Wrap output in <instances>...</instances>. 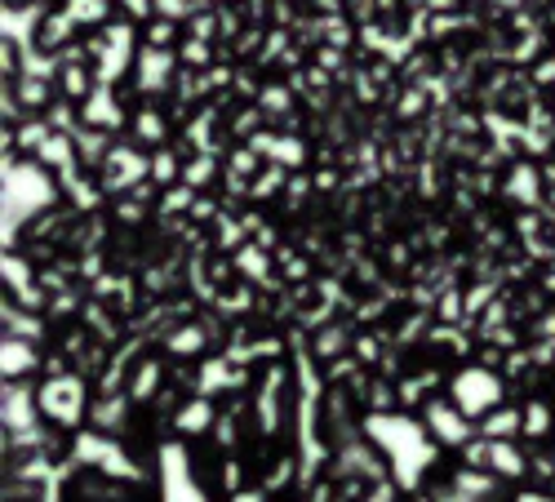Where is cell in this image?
Instances as JSON below:
<instances>
[{"instance_id": "4fadbf2b", "label": "cell", "mask_w": 555, "mask_h": 502, "mask_svg": "<svg viewBox=\"0 0 555 502\" xmlns=\"http://www.w3.org/2000/svg\"><path fill=\"white\" fill-rule=\"evenodd\" d=\"M489 440V436H485ZM493 476H506V480H516L525 476V459H520V449L512 440H489V463H485Z\"/></svg>"}, {"instance_id": "7a4b0ae2", "label": "cell", "mask_w": 555, "mask_h": 502, "mask_svg": "<svg viewBox=\"0 0 555 502\" xmlns=\"http://www.w3.org/2000/svg\"><path fill=\"white\" fill-rule=\"evenodd\" d=\"M59 201V182L54 169L36 160V156H5V245L14 249L18 241V227L40 218Z\"/></svg>"}, {"instance_id": "5b68a950", "label": "cell", "mask_w": 555, "mask_h": 502, "mask_svg": "<svg viewBox=\"0 0 555 502\" xmlns=\"http://www.w3.org/2000/svg\"><path fill=\"white\" fill-rule=\"evenodd\" d=\"M40 414L59 423V427H80L85 409H89V391L76 374H54L50 383H40Z\"/></svg>"}, {"instance_id": "d6986e66", "label": "cell", "mask_w": 555, "mask_h": 502, "mask_svg": "<svg viewBox=\"0 0 555 502\" xmlns=\"http://www.w3.org/2000/svg\"><path fill=\"white\" fill-rule=\"evenodd\" d=\"M156 383H160V364H156V360H147L143 370L133 374V387H129V396H133V400H147V396H156Z\"/></svg>"}, {"instance_id": "7402d4cb", "label": "cell", "mask_w": 555, "mask_h": 502, "mask_svg": "<svg viewBox=\"0 0 555 502\" xmlns=\"http://www.w3.org/2000/svg\"><path fill=\"white\" fill-rule=\"evenodd\" d=\"M546 427H551V409H546L542 400H533V404L525 409V432H529V436H542Z\"/></svg>"}, {"instance_id": "e0dca14e", "label": "cell", "mask_w": 555, "mask_h": 502, "mask_svg": "<svg viewBox=\"0 0 555 502\" xmlns=\"http://www.w3.org/2000/svg\"><path fill=\"white\" fill-rule=\"evenodd\" d=\"M133 133H138V143L160 147V143H165V120H160L152 107H143V112H138V120H133Z\"/></svg>"}, {"instance_id": "7c38bea8", "label": "cell", "mask_w": 555, "mask_h": 502, "mask_svg": "<svg viewBox=\"0 0 555 502\" xmlns=\"http://www.w3.org/2000/svg\"><path fill=\"white\" fill-rule=\"evenodd\" d=\"M80 120L94 125V129H107V133H116V129L125 125V112H120V103H116V94H112V85H99L94 94L80 103Z\"/></svg>"}, {"instance_id": "8fae6325", "label": "cell", "mask_w": 555, "mask_h": 502, "mask_svg": "<svg viewBox=\"0 0 555 502\" xmlns=\"http://www.w3.org/2000/svg\"><path fill=\"white\" fill-rule=\"evenodd\" d=\"M178 67V59H173V50H156V44H143V50H138V89H143V94H156V89H165Z\"/></svg>"}, {"instance_id": "2e32d148", "label": "cell", "mask_w": 555, "mask_h": 502, "mask_svg": "<svg viewBox=\"0 0 555 502\" xmlns=\"http://www.w3.org/2000/svg\"><path fill=\"white\" fill-rule=\"evenodd\" d=\"M178 31H182V23H173V18H147L143 44H156V50H173V44H178Z\"/></svg>"}, {"instance_id": "3957f363", "label": "cell", "mask_w": 555, "mask_h": 502, "mask_svg": "<svg viewBox=\"0 0 555 502\" xmlns=\"http://www.w3.org/2000/svg\"><path fill=\"white\" fill-rule=\"evenodd\" d=\"M502 391H506V383H502L493 370H485V364L457 370L453 383H449V400H453L467 419H485V414H493V409L502 404Z\"/></svg>"}, {"instance_id": "9c48e42d", "label": "cell", "mask_w": 555, "mask_h": 502, "mask_svg": "<svg viewBox=\"0 0 555 502\" xmlns=\"http://www.w3.org/2000/svg\"><path fill=\"white\" fill-rule=\"evenodd\" d=\"M0 409H5L10 436H31V432H36L40 396H31V387H23V378H18V383H5V400H0Z\"/></svg>"}, {"instance_id": "8992f818", "label": "cell", "mask_w": 555, "mask_h": 502, "mask_svg": "<svg viewBox=\"0 0 555 502\" xmlns=\"http://www.w3.org/2000/svg\"><path fill=\"white\" fill-rule=\"evenodd\" d=\"M160 493H165V502H209L192 476L188 445H173V440L160 445Z\"/></svg>"}, {"instance_id": "cb8c5ba5", "label": "cell", "mask_w": 555, "mask_h": 502, "mask_svg": "<svg viewBox=\"0 0 555 502\" xmlns=\"http://www.w3.org/2000/svg\"><path fill=\"white\" fill-rule=\"evenodd\" d=\"M169 347H173V351H196V347H201V330H188L182 338H173Z\"/></svg>"}, {"instance_id": "9a60e30c", "label": "cell", "mask_w": 555, "mask_h": 502, "mask_svg": "<svg viewBox=\"0 0 555 502\" xmlns=\"http://www.w3.org/2000/svg\"><path fill=\"white\" fill-rule=\"evenodd\" d=\"M173 427H178L182 436H201V432H209V427H214V404H209V396L192 400V404L173 419Z\"/></svg>"}, {"instance_id": "30bf717a", "label": "cell", "mask_w": 555, "mask_h": 502, "mask_svg": "<svg viewBox=\"0 0 555 502\" xmlns=\"http://www.w3.org/2000/svg\"><path fill=\"white\" fill-rule=\"evenodd\" d=\"M36 343L31 338H18V334H5V343H0V374H5V383H18L27 374H36Z\"/></svg>"}, {"instance_id": "5bb4252c", "label": "cell", "mask_w": 555, "mask_h": 502, "mask_svg": "<svg viewBox=\"0 0 555 502\" xmlns=\"http://www.w3.org/2000/svg\"><path fill=\"white\" fill-rule=\"evenodd\" d=\"M516 432H525V409H493L480 423V436L489 440H512Z\"/></svg>"}, {"instance_id": "ffe728a7", "label": "cell", "mask_w": 555, "mask_h": 502, "mask_svg": "<svg viewBox=\"0 0 555 502\" xmlns=\"http://www.w3.org/2000/svg\"><path fill=\"white\" fill-rule=\"evenodd\" d=\"M182 173V165H178V156L173 152H165V147H156V156H152V182H160V188H169V182Z\"/></svg>"}, {"instance_id": "4316f807", "label": "cell", "mask_w": 555, "mask_h": 502, "mask_svg": "<svg viewBox=\"0 0 555 502\" xmlns=\"http://www.w3.org/2000/svg\"><path fill=\"white\" fill-rule=\"evenodd\" d=\"M520 502H551V498H542V493H525Z\"/></svg>"}, {"instance_id": "603a6c76", "label": "cell", "mask_w": 555, "mask_h": 502, "mask_svg": "<svg viewBox=\"0 0 555 502\" xmlns=\"http://www.w3.org/2000/svg\"><path fill=\"white\" fill-rule=\"evenodd\" d=\"M182 178H188V188H205V182L214 178V160H196V165H188V169H182Z\"/></svg>"}, {"instance_id": "d4e9b609", "label": "cell", "mask_w": 555, "mask_h": 502, "mask_svg": "<svg viewBox=\"0 0 555 502\" xmlns=\"http://www.w3.org/2000/svg\"><path fill=\"white\" fill-rule=\"evenodd\" d=\"M396 489H400V485H378L364 502H396Z\"/></svg>"}, {"instance_id": "277c9868", "label": "cell", "mask_w": 555, "mask_h": 502, "mask_svg": "<svg viewBox=\"0 0 555 502\" xmlns=\"http://www.w3.org/2000/svg\"><path fill=\"white\" fill-rule=\"evenodd\" d=\"M72 459L85 463V467H99L103 476H116V480H138V463H129V453L112 440V432H76V445H72Z\"/></svg>"}, {"instance_id": "44dd1931", "label": "cell", "mask_w": 555, "mask_h": 502, "mask_svg": "<svg viewBox=\"0 0 555 502\" xmlns=\"http://www.w3.org/2000/svg\"><path fill=\"white\" fill-rule=\"evenodd\" d=\"M94 419H99V432H116L120 419H125V400H103V404L94 409Z\"/></svg>"}, {"instance_id": "ac0fdd59", "label": "cell", "mask_w": 555, "mask_h": 502, "mask_svg": "<svg viewBox=\"0 0 555 502\" xmlns=\"http://www.w3.org/2000/svg\"><path fill=\"white\" fill-rule=\"evenodd\" d=\"M5 334H18V338H40V321H31V316H23L18 311V303L14 298H5Z\"/></svg>"}, {"instance_id": "484cf974", "label": "cell", "mask_w": 555, "mask_h": 502, "mask_svg": "<svg viewBox=\"0 0 555 502\" xmlns=\"http://www.w3.org/2000/svg\"><path fill=\"white\" fill-rule=\"evenodd\" d=\"M236 502H262V493H236Z\"/></svg>"}, {"instance_id": "52a82bcc", "label": "cell", "mask_w": 555, "mask_h": 502, "mask_svg": "<svg viewBox=\"0 0 555 502\" xmlns=\"http://www.w3.org/2000/svg\"><path fill=\"white\" fill-rule=\"evenodd\" d=\"M423 423H427V432H431L440 445H457V449L472 445V419L462 414L453 400H431V404L423 409Z\"/></svg>"}, {"instance_id": "ba28073f", "label": "cell", "mask_w": 555, "mask_h": 502, "mask_svg": "<svg viewBox=\"0 0 555 502\" xmlns=\"http://www.w3.org/2000/svg\"><path fill=\"white\" fill-rule=\"evenodd\" d=\"M99 173H107V188H112V192H125V188L133 192L143 178H152V160H147L143 152H138V143H133V147H125V143H120V147H112V152H107V160H103V169H99Z\"/></svg>"}, {"instance_id": "6da1fadb", "label": "cell", "mask_w": 555, "mask_h": 502, "mask_svg": "<svg viewBox=\"0 0 555 502\" xmlns=\"http://www.w3.org/2000/svg\"><path fill=\"white\" fill-rule=\"evenodd\" d=\"M364 432H369V440L387 453L391 480L400 489L418 485L423 472L436 463V453H440V440L427 432V423H413L404 414H383V409H378V414L364 419Z\"/></svg>"}]
</instances>
